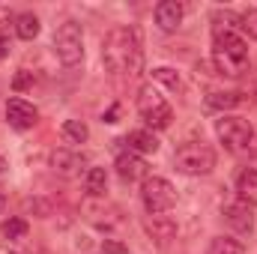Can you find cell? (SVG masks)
I'll list each match as a JSON object with an SVG mask.
<instances>
[{"label": "cell", "mask_w": 257, "mask_h": 254, "mask_svg": "<svg viewBox=\"0 0 257 254\" xmlns=\"http://www.w3.org/2000/svg\"><path fill=\"white\" fill-rule=\"evenodd\" d=\"M102 254H128V248L123 242H117V239H105L102 242Z\"/></svg>", "instance_id": "cb8c5ba5"}, {"label": "cell", "mask_w": 257, "mask_h": 254, "mask_svg": "<svg viewBox=\"0 0 257 254\" xmlns=\"http://www.w3.org/2000/svg\"><path fill=\"white\" fill-rule=\"evenodd\" d=\"M183 15H186V9H183V3H177V0H162V3L156 6V24H159L165 33H174V30L183 24Z\"/></svg>", "instance_id": "8fae6325"}, {"label": "cell", "mask_w": 257, "mask_h": 254, "mask_svg": "<svg viewBox=\"0 0 257 254\" xmlns=\"http://www.w3.org/2000/svg\"><path fill=\"white\" fill-rule=\"evenodd\" d=\"M174 168L186 177H206L215 168V150L203 141H189L174 153Z\"/></svg>", "instance_id": "277c9868"}, {"label": "cell", "mask_w": 257, "mask_h": 254, "mask_svg": "<svg viewBox=\"0 0 257 254\" xmlns=\"http://www.w3.org/2000/svg\"><path fill=\"white\" fill-rule=\"evenodd\" d=\"M54 51L63 66H78L84 60V30L78 21H63L54 30Z\"/></svg>", "instance_id": "52a82bcc"}, {"label": "cell", "mask_w": 257, "mask_h": 254, "mask_svg": "<svg viewBox=\"0 0 257 254\" xmlns=\"http://www.w3.org/2000/svg\"><path fill=\"white\" fill-rule=\"evenodd\" d=\"M206 254H245V245L233 236H215L209 242V251Z\"/></svg>", "instance_id": "d6986e66"}, {"label": "cell", "mask_w": 257, "mask_h": 254, "mask_svg": "<svg viewBox=\"0 0 257 254\" xmlns=\"http://www.w3.org/2000/svg\"><path fill=\"white\" fill-rule=\"evenodd\" d=\"M138 114L147 120V126H153V129H168L171 120H174L171 102H168L153 84H144V87L138 90Z\"/></svg>", "instance_id": "5b68a950"}, {"label": "cell", "mask_w": 257, "mask_h": 254, "mask_svg": "<svg viewBox=\"0 0 257 254\" xmlns=\"http://www.w3.org/2000/svg\"><path fill=\"white\" fill-rule=\"evenodd\" d=\"M6 54H9V42H6V39H3V36H0V60H3V57H6Z\"/></svg>", "instance_id": "4316f807"}, {"label": "cell", "mask_w": 257, "mask_h": 254, "mask_svg": "<svg viewBox=\"0 0 257 254\" xmlns=\"http://www.w3.org/2000/svg\"><path fill=\"white\" fill-rule=\"evenodd\" d=\"M9 24L15 27V15H12V9H9V6H0V33H3Z\"/></svg>", "instance_id": "d4e9b609"}, {"label": "cell", "mask_w": 257, "mask_h": 254, "mask_svg": "<svg viewBox=\"0 0 257 254\" xmlns=\"http://www.w3.org/2000/svg\"><path fill=\"white\" fill-rule=\"evenodd\" d=\"M30 81H33V78H30V75H24V72H21V75H18V78H15V90H24V87H27V84H30Z\"/></svg>", "instance_id": "484cf974"}, {"label": "cell", "mask_w": 257, "mask_h": 254, "mask_svg": "<svg viewBox=\"0 0 257 254\" xmlns=\"http://www.w3.org/2000/svg\"><path fill=\"white\" fill-rule=\"evenodd\" d=\"M0 230H3V236H6V239H24V236H27V221L15 215V218L3 221V227H0Z\"/></svg>", "instance_id": "44dd1931"}, {"label": "cell", "mask_w": 257, "mask_h": 254, "mask_svg": "<svg viewBox=\"0 0 257 254\" xmlns=\"http://www.w3.org/2000/svg\"><path fill=\"white\" fill-rule=\"evenodd\" d=\"M141 200H144V209H147L150 215H165V212L174 209V203H177V189H174L171 180H165V177H144Z\"/></svg>", "instance_id": "8992f818"}, {"label": "cell", "mask_w": 257, "mask_h": 254, "mask_svg": "<svg viewBox=\"0 0 257 254\" xmlns=\"http://www.w3.org/2000/svg\"><path fill=\"white\" fill-rule=\"evenodd\" d=\"M224 218H227V224H230L236 233H251V227H254L251 203H245L242 197H236V200L224 203Z\"/></svg>", "instance_id": "9c48e42d"}, {"label": "cell", "mask_w": 257, "mask_h": 254, "mask_svg": "<svg viewBox=\"0 0 257 254\" xmlns=\"http://www.w3.org/2000/svg\"><path fill=\"white\" fill-rule=\"evenodd\" d=\"M0 254H15V251H9V248H0Z\"/></svg>", "instance_id": "f546056e"}, {"label": "cell", "mask_w": 257, "mask_h": 254, "mask_svg": "<svg viewBox=\"0 0 257 254\" xmlns=\"http://www.w3.org/2000/svg\"><path fill=\"white\" fill-rule=\"evenodd\" d=\"M3 206H6V197H3V191H0V212H3Z\"/></svg>", "instance_id": "f1b7e54d"}, {"label": "cell", "mask_w": 257, "mask_h": 254, "mask_svg": "<svg viewBox=\"0 0 257 254\" xmlns=\"http://www.w3.org/2000/svg\"><path fill=\"white\" fill-rule=\"evenodd\" d=\"M212 63L221 75L227 78H239L248 69V45L236 30H215L212 39Z\"/></svg>", "instance_id": "7a4b0ae2"}, {"label": "cell", "mask_w": 257, "mask_h": 254, "mask_svg": "<svg viewBox=\"0 0 257 254\" xmlns=\"http://www.w3.org/2000/svg\"><path fill=\"white\" fill-rule=\"evenodd\" d=\"M60 132H63V138L69 141V144H84V141L90 138V129L84 126L81 120H66Z\"/></svg>", "instance_id": "ffe728a7"}, {"label": "cell", "mask_w": 257, "mask_h": 254, "mask_svg": "<svg viewBox=\"0 0 257 254\" xmlns=\"http://www.w3.org/2000/svg\"><path fill=\"white\" fill-rule=\"evenodd\" d=\"M126 144H128L132 153H156V150H159V138H156L153 132H147V129H135V132H128Z\"/></svg>", "instance_id": "9a60e30c"}, {"label": "cell", "mask_w": 257, "mask_h": 254, "mask_svg": "<svg viewBox=\"0 0 257 254\" xmlns=\"http://www.w3.org/2000/svg\"><path fill=\"white\" fill-rule=\"evenodd\" d=\"M239 102H242V93H236V90H212V93H206V108L209 111H230Z\"/></svg>", "instance_id": "5bb4252c"}, {"label": "cell", "mask_w": 257, "mask_h": 254, "mask_svg": "<svg viewBox=\"0 0 257 254\" xmlns=\"http://www.w3.org/2000/svg\"><path fill=\"white\" fill-rule=\"evenodd\" d=\"M39 30H42V24H39V18H36L33 12H21V15H15V36H18V39L30 42V39L39 36Z\"/></svg>", "instance_id": "2e32d148"}, {"label": "cell", "mask_w": 257, "mask_h": 254, "mask_svg": "<svg viewBox=\"0 0 257 254\" xmlns=\"http://www.w3.org/2000/svg\"><path fill=\"white\" fill-rule=\"evenodd\" d=\"M236 191H239V197H242L245 203H257V171L254 168L239 171V177H236Z\"/></svg>", "instance_id": "e0dca14e"}, {"label": "cell", "mask_w": 257, "mask_h": 254, "mask_svg": "<svg viewBox=\"0 0 257 254\" xmlns=\"http://www.w3.org/2000/svg\"><path fill=\"white\" fill-rule=\"evenodd\" d=\"M144 230H147L159 245H168V242L177 236V221L168 218V215H150V218L144 221Z\"/></svg>", "instance_id": "7c38bea8"}, {"label": "cell", "mask_w": 257, "mask_h": 254, "mask_svg": "<svg viewBox=\"0 0 257 254\" xmlns=\"http://www.w3.org/2000/svg\"><path fill=\"white\" fill-rule=\"evenodd\" d=\"M153 78H156V81H162V84H165V87H171V90H180V84H183V81H180V75H177L174 69H168V66L153 69Z\"/></svg>", "instance_id": "7402d4cb"}, {"label": "cell", "mask_w": 257, "mask_h": 254, "mask_svg": "<svg viewBox=\"0 0 257 254\" xmlns=\"http://www.w3.org/2000/svg\"><path fill=\"white\" fill-rule=\"evenodd\" d=\"M215 135L227 153H233L239 159H254L257 156V132L248 120L221 114V120H215Z\"/></svg>", "instance_id": "3957f363"}, {"label": "cell", "mask_w": 257, "mask_h": 254, "mask_svg": "<svg viewBox=\"0 0 257 254\" xmlns=\"http://www.w3.org/2000/svg\"><path fill=\"white\" fill-rule=\"evenodd\" d=\"M114 168H117V174L123 177V180H141L144 174H147V165H144V159L138 156V153H120L117 156V162H114Z\"/></svg>", "instance_id": "4fadbf2b"}, {"label": "cell", "mask_w": 257, "mask_h": 254, "mask_svg": "<svg viewBox=\"0 0 257 254\" xmlns=\"http://www.w3.org/2000/svg\"><path fill=\"white\" fill-rule=\"evenodd\" d=\"M84 189L90 197H102L105 191H108V174H105V168H87V174H84Z\"/></svg>", "instance_id": "ac0fdd59"}, {"label": "cell", "mask_w": 257, "mask_h": 254, "mask_svg": "<svg viewBox=\"0 0 257 254\" xmlns=\"http://www.w3.org/2000/svg\"><path fill=\"white\" fill-rule=\"evenodd\" d=\"M87 165V159H84V153H78V150H54L51 153V168H54V174H60V177H78L81 174V168Z\"/></svg>", "instance_id": "30bf717a"}, {"label": "cell", "mask_w": 257, "mask_h": 254, "mask_svg": "<svg viewBox=\"0 0 257 254\" xmlns=\"http://www.w3.org/2000/svg\"><path fill=\"white\" fill-rule=\"evenodd\" d=\"M102 63L114 75H138L144 66V45L138 27H114L102 42Z\"/></svg>", "instance_id": "6da1fadb"}, {"label": "cell", "mask_w": 257, "mask_h": 254, "mask_svg": "<svg viewBox=\"0 0 257 254\" xmlns=\"http://www.w3.org/2000/svg\"><path fill=\"white\" fill-rule=\"evenodd\" d=\"M239 27H242L251 39H257V9H245V12L239 15Z\"/></svg>", "instance_id": "603a6c76"}, {"label": "cell", "mask_w": 257, "mask_h": 254, "mask_svg": "<svg viewBox=\"0 0 257 254\" xmlns=\"http://www.w3.org/2000/svg\"><path fill=\"white\" fill-rule=\"evenodd\" d=\"M36 120H39V111H36L30 102H24V99H9V102H6V123L12 129H18V132L33 129Z\"/></svg>", "instance_id": "ba28073f"}, {"label": "cell", "mask_w": 257, "mask_h": 254, "mask_svg": "<svg viewBox=\"0 0 257 254\" xmlns=\"http://www.w3.org/2000/svg\"><path fill=\"white\" fill-rule=\"evenodd\" d=\"M6 168H9V165H6V159L0 156V177H6Z\"/></svg>", "instance_id": "83f0119b"}]
</instances>
